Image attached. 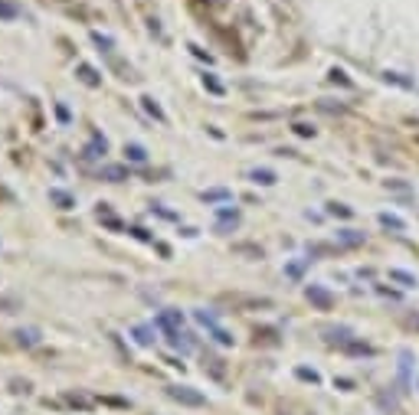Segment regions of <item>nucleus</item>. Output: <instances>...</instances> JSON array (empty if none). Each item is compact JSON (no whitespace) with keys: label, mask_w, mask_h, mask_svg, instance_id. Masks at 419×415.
Masks as SVG:
<instances>
[{"label":"nucleus","mask_w":419,"mask_h":415,"mask_svg":"<svg viewBox=\"0 0 419 415\" xmlns=\"http://www.w3.org/2000/svg\"><path fill=\"white\" fill-rule=\"evenodd\" d=\"M167 396H170V399H177V402H183V406H203V396H200V392H193L190 389V386H170V389H167Z\"/></svg>","instance_id":"1"},{"label":"nucleus","mask_w":419,"mask_h":415,"mask_svg":"<svg viewBox=\"0 0 419 415\" xmlns=\"http://www.w3.org/2000/svg\"><path fill=\"white\" fill-rule=\"evenodd\" d=\"M76 72H79V78H82V82H85L88 88H98V85H102V75H98V72H95V69H92V66H88V63H82V66H79V69H76Z\"/></svg>","instance_id":"2"},{"label":"nucleus","mask_w":419,"mask_h":415,"mask_svg":"<svg viewBox=\"0 0 419 415\" xmlns=\"http://www.w3.org/2000/svg\"><path fill=\"white\" fill-rule=\"evenodd\" d=\"M308 301H315V304H318V307H325V311L331 307V294H328L325 288H315V284L308 288Z\"/></svg>","instance_id":"3"},{"label":"nucleus","mask_w":419,"mask_h":415,"mask_svg":"<svg viewBox=\"0 0 419 415\" xmlns=\"http://www.w3.org/2000/svg\"><path fill=\"white\" fill-rule=\"evenodd\" d=\"M98 177H102V180L118 183V180H128V170H125V167H102V170H98Z\"/></svg>","instance_id":"4"},{"label":"nucleus","mask_w":419,"mask_h":415,"mask_svg":"<svg viewBox=\"0 0 419 415\" xmlns=\"http://www.w3.org/2000/svg\"><path fill=\"white\" fill-rule=\"evenodd\" d=\"M16 16H20L16 3H10V0H0V20H7V23H13Z\"/></svg>","instance_id":"5"},{"label":"nucleus","mask_w":419,"mask_h":415,"mask_svg":"<svg viewBox=\"0 0 419 415\" xmlns=\"http://www.w3.org/2000/svg\"><path fill=\"white\" fill-rule=\"evenodd\" d=\"M16 340L23 346H33V344H40V334L36 330H16Z\"/></svg>","instance_id":"6"},{"label":"nucleus","mask_w":419,"mask_h":415,"mask_svg":"<svg viewBox=\"0 0 419 415\" xmlns=\"http://www.w3.org/2000/svg\"><path fill=\"white\" fill-rule=\"evenodd\" d=\"M125 154L131 157L135 164H144V160H148V154H144V147H138V144H128V147H125Z\"/></svg>","instance_id":"7"},{"label":"nucleus","mask_w":419,"mask_h":415,"mask_svg":"<svg viewBox=\"0 0 419 415\" xmlns=\"http://www.w3.org/2000/svg\"><path fill=\"white\" fill-rule=\"evenodd\" d=\"M390 278H393V281H400V284H406V288H413V284H416V278H413V275H406V272H400V268H393V272H390Z\"/></svg>","instance_id":"8"},{"label":"nucleus","mask_w":419,"mask_h":415,"mask_svg":"<svg viewBox=\"0 0 419 415\" xmlns=\"http://www.w3.org/2000/svg\"><path fill=\"white\" fill-rule=\"evenodd\" d=\"M249 177H252L255 183H265V187H269V183H275V173H272V170H252Z\"/></svg>","instance_id":"9"},{"label":"nucleus","mask_w":419,"mask_h":415,"mask_svg":"<svg viewBox=\"0 0 419 415\" xmlns=\"http://www.w3.org/2000/svg\"><path fill=\"white\" fill-rule=\"evenodd\" d=\"M380 222H383L387 229H406L403 219H396V216H390V212H383V216H380Z\"/></svg>","instance_id":"10"},{"label":"nucleus","mask_w":419,"mask_h":415,"mask_svg":"<svg viewBox=\"0 0 419 415\" xmlns=\"http://www.w3.org/2000/svg\"><path fill=\"white\" fill-rule=\"evenodd\" d=\"M49 196H53V200H56V203H59V206H63V209H72V200H69V196L63 193V190H53V193H49Z\"/></svg>","instance_id":"11"},{"label":"nucleus","mask_w":419,"mask_h":415,"mask_svg":"<svg viewBox=\"0 0 419 415\" xmlns=\"http://www.w3.org/2000/svg\"><path fill=\"white\" fill-rule=\"evenodd\" d=\"M340 239H344V242H347V245H357V242H364V235H357L354 229H344V232H340Z\"/></svg>","instance_id":"12"},{"label":"nucleus","mask_w":419,"mask_h":415,"mask_svg":"<svg viewBox=\"0 0 419 415\" xmlns=\"http://www.w3.org/2000/svg\"><path fill=\"white\" fill-rule=\"evenodd\" d=\"M144 108H148V111H151V115L158 118V121H167V118H164V111H161V108H158V105H154V98H144Z\"/></svg>","instance_id":"13"},{"label":"nucleus","mask_w":419,"mask_h":415,"mask_svg":"<svg viewBox=\"0 0 419 415\" xmlns=\"http://www.w3.org/2000/svg\"><path fill=\"white\" fill-rule=\"evenodd\" d=\"M203 85H206V88H210V92H216V95H223V85H220V82H216V78H213V75H203Z\"/></svg>","instance_id":"14"},{"label":"nucleus","mask_w":419,"mask_h":415,"mask_svg":"<svg viewBox=\"0 0 419 415\" xmlns=\"http://www.w3.org/2000/svg\"><path fill=\"white\" fill-rule=\"evenodd\" d=\"M295 131H298L301 138H311V134H315V128H311V125H305V121H298V125H295Z\"/></svg>","instance_id":"15"},{"label":"nucleus","mask_w":419,"mask_h":415,"mask_svg":"<svg viewBox=\"0 0 419 415\" xmlns=\"http://www.w3.org/2000/svg\"><path fill=\"white\" fill-rule=\"evenodd\" d=\"M298 376H301V379H311V383H318V373H315V369H298Z\"/></svg>","instance_id":"16"},{"label":"nucleus","mask_w":419,"mask_h":415,"mask_svg":"<svg viewBox=\"0 0 419 415\" xmlns=\"http://www.w3.org/2000/svg\"><path fill=\"white\" fill-rule=\"evenodd\" d=\"M135 334H138V340H141V344H151V337H148V327H138Z\"/></svg>","instance_id":"17"}]
</instances>
